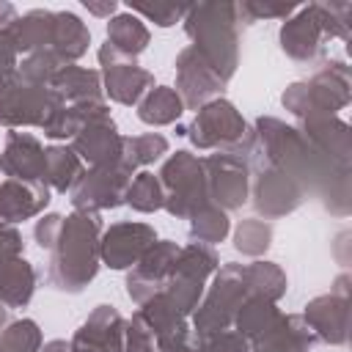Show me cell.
I'll return each mask as SVG.
<instances>
[{
  "label": "cell",
  "instance_id": "18",
  "mask_svg": "<svg viewBox=\"0 0 352 352\" xmlns=\"http://www.w3.org/2000/svg\"><path fill=\"white\" fill-rule=\"evenodd\" d=\"M121 143H124V138L118 135V129L107 113V116L91 118L72 138V151L80 160H85L91 168H96V165H107V162L121 160Z\"/></svg>",
  "mask_w": 352,
  "mask_h": 352
},
{
  "label": "cell",
  "instance_id": "1",
  "mask_svg": "<svg viewBox=\"0 0 352 352\" xmlns=\"http://www.w3.org/2000/svg\"><path fill=\"white\" fill-rule=\"evenodd\" d=\"M99 236L102 217L99 212L74 209L63 217L55 245L50 248V270L47 278L60 292H82L99 270Z\"/></svg>",
  "mask_w": 352,
  "mask_h": 352
},
{
  "label": "cell",
  "instance_id": "4",
  "mask_svg": "<svg viewBox=\"0 0 352 352\" xmlns=\"http://www.w3.org/2000/svg\"><path fill=\"white\" fill-rule=\"evenodd\" d=\"M280 102L300 121L316 116H336V110L349 104V69L341 60H330L311 80L292 82L283 91Z\"/></svg>",
  "mask_w": 352,
  "mask_h": 352
},
{
  "label": "cell",
  "instance_id": "15",
  "mask_svg": "<svg viewBox=\"0 0 352 352\" xmlns=\"http://www.w3.org/2000/svg\"><path fill=\"white\" fill-rule=\"evenodd\" d=\"M226 80L192 50H182L176 58V94L182 96L184 107L198 110L206 102H212L214 94H220Z\"/></svg>",
  "mask_w": 352,
  "mask_h": 352
},
{
  "label": "cell",
  "instance_id": "23",
  "mask_svg": "<svg viewBox=\"0 0 352 352\" xmlns=\"http://www.w3.org/2000/svg\"><path fill=\"white\" fill-rule=\"evenodd\" d=\"M60 102L80 104V102H99L102 99V77L94 69H80L66 63L55 72V77L47 85Z\"/></svg>",
  "mask_w": 352,
  "mask_h": 352
},
{
  "label": "cell",
  "instance_id": "14",
  "mask_svg": "<svg viewBox=\"0 0 352 352\" xmlns=\"http://www.w3.org/2000/svg\"><path fill=\"white\" fill-rule=\"evenodd\" d=\"M157 242V234L146 223H116L99 236V258L110 270L135 267L143 253Z\"/></svg>",
  "mask_w": 352,
  "mask_h": 352
},
{
  "label": "cell",
  "instance_id": "28",
  "mask_svg": "<svg viewBox=\"0 0 352 352\" xmlns=\"http://www.w3.org/2000/svg\"><path fill=\"white\" fill-rule=\"evenodd\" d=\"M82 176V160L66 146L44 148V184L55 192H69Z\"/></svg>",
  "mask_w": 352,
  "mask_h": 352
},
{
  "label": "cell",
  "instance_id": "16",
  "mask_svg": "<svg viewBox=\"0 0 352 352\" xmlns=\"http://www.w3.org/2000/svg\"><path fill=\"white\" fill-rule=\"evenodd\" d=\"M179 256V245L176 242H154L143 258L132 267V272L126 275V294L132 302H146L148 297H154L157 292H162L173 264Z\"/></svg>",
  "mask_w": 352,
  "mask_h": 352
},
{
  "label": "cell",
  "instance_id": "42",
  "mask_svg": "<svg viewBox=\"0 0 352 352\" xmlns=\"http://www.w3.org/2000/svg\"><path fill=\"white\" fill-rule=\"evenodd\" d=\"M16 47L8 33V28H0V74H14L16 72Z\"/></svg>",
  "mask_w": 352,
  "mask_h": 352
},
{
  "label": "cell",
  "instance_id": "44",
  "mask_svg": "<svg viewBox=\"0 0 352 352\" xmlns=\"http://www.w3.org/2000/svg\"><path fill=\"white\" fill-rule=\"evenodd\" d=\"M41 352H72V344L63 341V338H55V341L41 344Z\"/></svg>",
  "mask_w": 352,
  "mask_h": 352
},
{
  "label": "cell",
  "instance_id": "10",
  "mask_svg": "<svg viewBox=\"0 0 352 352\" xmlns=\"http://www.w3.org/2000/svg\"><path fill=\"white\" fill-rule=\"evenodd\" d=\"M60 99L47 85H33L19 74L0 91V126H44Z\"/></svg>",
  "mask_w": 352,
  "mask_h": 352
},
{
  "label": "cell",
  "instance_id": "32",
  "mask_svg": "<svg viewBox=\"0 0 352 352\" xmlns=\"http://www.w3.org/2000/svg\"><path fill=\"white\" fill-rule=\"evenodd\" d=\"M228 214L226 209L214 206V204H204L192 217H190V236L198 245H217L228 236Z\"/></svg>",
  "mask_w": 352,
  "mask_h": 352
},
{
  "label": "cell",
  "instance_id": "40",
  "mask_svg": "<svg viewBox=\"0 0 352 352\" xmlns=\"http://www.w3.org/2000/svg\"><path fill=\"white\" fill-rule=\"evenodd\" d=\"M60 223H63V214H44L41 220H36L33 236H36V242H38L44 250H50V248L55 245V236H58V231H60Z\"/></svg>",
  "mask_w": 352,
  "mask_h": 352
},
{
  "label": "cell",
  "instance_id": "20",
  "mask_svg": "<svg viewBox=\"0 0 352 352\" xmlns=\"http://www.w3.org/2000/svg\"><path fill=\"white\" fill-rule=\"evenodd\" d=\"M50 204V187L44 182L6 179L0 184V223L14 226L36 217Z\"/></svg>",
  "mask_w": 352,
  "mask_h": 352
},
{
  "label": "cell",
  "instance_id": "6",
  "mask_svg": "<svg viewBox=\"0 0 352 352\" xmlns=\"http://www.w3.org/2000/svg\"><path fill=\"white\" fill-rule=\"evenodd\" d=\"M214 270H217V256L209 245L192 242L187 248H179L176 264L162 286L165 300L182 316H190L198 308V300L204 297V283Z\"/></svg>",
  "mask_w": 352,
  "mask_h": 352
},
{
  "label": "cell",
  "instance_id": "8",
  "mask_svg": "<svg viewBox=\"0 0 352 352\" xmlns=\"http://www.w3.org/2000/svg\"><path fill=\"white\" fill-rule=\"evenodd\" d=\"M132 176H135V168H129L124 160L82 170L77 184L69 190L74 209L99 212V209H116L126 204V190L132 184Z\"/></svg>",
  "mask_w": 352,
  "mask_h": 352
},
{
  "label": "cell",
  "instance_id": "24",
  "mask_svg": "<svg viewBox=\"0 0 352 352\" xmlns=\"http://www.w3.org/2000/svg\"><path fill=\"white\" fill-rule=\"evenodd\" d=\"M52 19H55V11H44V8H36V11H28L25 16H16L8 25V33L14 38L16 52L30 55V52H38V50H50Z\"/></svg>",
  "mask_w": 352,
  "mask_h": 352
},
{
  "label": "cell",
  "instance_id": "34",
  "mask_svg": "<svg viewBox=\"0 0 352 352\" xmlns=\"http://www.w3.org/2000/svg\"><path fill=\"white\" fill-rule=\"evenodd\" d=\"M126 204L135 209V212H157L162 209L165 204V195H162V184L160 179L151 173V170H140L132 176V184L126 190Z\"/></svg>",
  "mask_w": 352,
  "mask_h": 352
},
{
  "label": "cell",
  "instance_id": "3",
  "mask_svg": "<svg viewBox=\"0 0 352 352\" xmlns=\"http://www.w3.org/2000/svg\"><path fill=\"white\" fill-rule=\"evenodd\" d=\"M349 3H311L300 6L280 28V47L289 58L300 63H314L322 55L324 38L349 41Z\"/></svg>",
  "mask_w": 352,
  "mask_h": 352
},
{
  "label": "cell",
  "instance_id": "38",
  "mask_svg": "<svg viewBox=\"0 0 352 352\" xmlns=\"http://www.w3.org/2000/svg\"><path fill=\"white\" fill-rule=\"evenodd\" d=\"M187 8H190V6H179V3H154V6L135 3V6H132L135 14H143V16L154 19V25H160V28H170V25H176V22L187 14Z\"/></svg>",
  "mask_w": 352,
  "mask_h": 352
},
{
  "label": "cell",
  "instance_id": "43",
  "mask_svg": "<svg viewBox=\"0 0 352 352\" xmlns=\"http://www.w3.org/2000/svg\"><path fill=\"white\" fill-rule=\"evenodd\" d=\"M85 8H88L91 14H96V16H110V14L118 8V3H113V0H110V3L99 6V3H88V0H85Z\"/></svg>",
  "mask_w": 352,
  "mask_h": 352
},
{
  "label": "cell",
  "instance_id": "22",
  "mask_svg": "<svg viewBox=\"0 0 352 352\" xmlns=\"http://www.w3.org/2000/svg\"><path fill=\"white\" fill-rule=\"evenodd\" d=\"M316 344V336L302 316L280 314L275 324L250 341V352H308Z\"/></svg>",
  "mask_w": 352,
  "mask_h": 352
},
{
  "label": "cell",
  "instance_id": "7",
  "mask_svg": "<svg viewBox=\"0 0 352 352\" xmlns=\"http://www.w3.org/2000/svg\"><path fill=\"white\" fill-rule=\"evenodd\" d=\"M248 283H245V264H223L220 272H214V280L204 297V302L195 308L192 324L198 336L228 330L234 324V316L239 305L248 300Z\"/></svg>",
  "mask_w": 352,
  "mask_h": 352
},
{
  "label": "cell",
  "instance_id": "41",
  "mask_svg": "<svg viewBox=\"0 0 352 352\" xmlns=\"http://www.w3.org/2000/svg\"><path fill=\"white\" fill-rule=\"evenodd\" d=\"M19 253H22V236H19V231L0 223V270H3L11 258H16Z\"/></svg>",
  "mask_w": 352,
  "mask_h": 352
},
{
  "label": "cell",
  "instance_id": "36",
  "mask_svg": "<svg viewBox=\"0 0 352 352\" xmlns=\"http://www.w3.org/2000/svg\"><path fill=\"white\" fill-rule=\"evenodd\" d=\"M272 242V226L264 220H242L234 231V248L245 256H261Z\"/></svg>",
  "mask_w": 352,
  "mask_h": 352
},
{
  "label": "cell",
  "instance_id": "13",
  "mask_svg": "<svg viewBox=\"0 0 352 352\" xmlns=\"http://www.w3.org/2000/svg\"><path fill=\"white\" fill-rule=\"evenodd\" d=\"M99 63H102V74H104V91L118 104H126V107L138 104L154 88L151 72L140 69L135 60L116 55L107 44H102V50H99Z\"/></svg>",
  "mask_w": 352,
  "mask_h": 352
},
{
  "label": "cell",
  "instance_id": "39",
  "mask_svg": "<svg viewBox=\"0 0 352 352\" xmlns=\"http://www.w3.org/2000/svg\"><path fill=\"white\" fill-rule=\"evenodd\" d=\"M121 352H157L154 336L146 330V324L138 316H132L126 322V327H124V346H121Z\"/></svg>",
  "mask_w": 352,
  "mask_h": 352
},
{
  "label": "cell",
  "instance_id": "26",
  "mask_svg": "<svg viewBox=\"0 0 352 352\" xmlns=\"http://www.w3.org/2000/svg\"><path fill=\"white\" fill-rule=\"evenodd\" d=\"M116 55L135 60L146 47H148V28L135 16V14H118L107 25V41H104Z\"/></svg>",
  "mask_w": 352,
  "mask_h": 352
},
{
  "label": "cell",
  "instance_id": "17",
  "mask_svg": "<svg viewBox=\"0 0 352 352\" xmlns=\"http://www.w3.org/2000/svg\"><path fill=\"white\" fill-rule=\"evenodd\" d=\"M305 143L330 165L349 170V126L338 116H316L300 124Z\"/></svg>",
  "mask_w": 352,
  "mask_h": 352
},
{
  "label": "cell",
  "instance_id": "12",
  "mask_svg": "<svg viewBox=\"0 0 352 352\" xmlns=\"http://www.w3.org/2000/svg\"><path fill=\"white\" fill-rule=\"evenodd\" d=\"M305 324L322 344H344L349 330V289L346 275L336 280V289L330 294H322L305 305L302 314Z\"/></svg>",
  "mask_w": 352,
  "mask_h": 352
},
{
  "label": "cell",
  "instance_id": "30",
  "mask_svg": "<svg viewBox=\"0 0 352 352\" xmlns=\"http://www.w3.org/2000/svg\"><path fill=\"white\" fill-rule=\"evenodd\" d=\"M278 316H280V311L275 308V302L250 294V297L239 305V311H236V316H234V327H236V333H239L242 338H248V344H250L253 338H258L261 333H267V330L275 324Z\"/></svg>",
  "mask_w": 352,
  "mask_h": 352
},
{
  "label": "cell",
  "instance_id": "37",
  "mask_svg": "<svg viewBox=\"0 0 352 352\" xmlns=\"http://www.w3.org/2000/svg\"><path fill=\"white\" fill-rule=\"evenodd\" d=\"M192 352H250V344L236 330H217L198 336L192 341Z\"/></svg>",
  "mask_w": 352,
  "mask_h": 352
},
{
  "label": "cell",
  "instance_id": "9",
  "mask_svg": "<svg viewBox=\"0 0 352 352\" xmlns=\"http://www.w3.org/2000/svg\"><path fill=\"white\" fill-rule=\"evenodd\" d=\"M184 135L192 140L195 148L226 151L248 135V124L228 99H212L204 107H198V113L190 121V126L184 129Z\"/></svg>",
  "mask_w": 352,
  "mask_h": 352
},
{
  "label": "cell",
  "instance_id": "2",
  "mask_svg": "<svg viewBox=\"0 0 352 352\" xmlns=\"http://www.w3.org/2000/svg\"><path fill=\"white\" fill-rule=\"evenodd\" d=\"M239 8L234 3H198L184 14L192 50L228 82L239 60Z\"/></svg>",
  "mask_w": 352,
  "mask_h": 352
},
{
  "label": "cell",
  "instance_id": "5",
  "mask_svg": "<svg viewBox=\"0 0 352 352\" xmlns=\"http://www.w3.org/2000/svg\"><path fill=\"white\" fill-rule=\"evenodd\" d=\"M157 179H160L162 195H165L162 209H168V214H173V217H192L204 204H209L204 165L190 151L170 154L162 162Z\"/></svg>",
  "mask_w": 352,
  "mask_h": 352
},
{
  "label": "cell",
  "instance_id": "27",
  "mask_svg": "<svg viewBox=\"0 0 352 352\" xmlns=\"http://www.w3.org/2000/svg\"><path fill=\"white\" fill-rule=\"evenodd\" d=\"M36 289V270L22 256L11 258L0 270V302L6 308H22L30 302Z\"/></svg>",
  "mask_w": 352,
  "mask_h": 352
},
{
  "label": "cell",
  "instance_id": "19",
  "mask_svg": "<svg viewBox=\"0 0 352 352\" xmlns=\"http://www.w3.org/2000/svg\"><path fill=\"white\" fill-rule=\"evenodd\" d=\"M0 170L19 182H44V148L30 132L11 129L0 154Z\"/></svg>",
  "mask_w": 352,
  "mask_h": 352
},
{
  "label": "cell",
  "instance_id": "35",
  "mask_svg": "<svg viewBox=\"0 0 352 352\" xmlns=\"http://www.w3.org/2000/svg\"><path fill=\"white\" fill-rule=\"evenodd\" d=\"M0 352H41V330L33 319L11 322L0 333Z\"/></svg>",
  "mask_w": 352,
  "mask_h": 352
},
{
  "label": "cell",
  "instance_id": "21",
  "mask_svg": "<svg viewBox=\"0 0 352 352\" xmlns=\"http://www.w3.org/2000/svg\"><path fill=\"white\" fill-rule=\"evenodd\" d=\"M124 327H126V319L113 305H99L85 319V324L74 333L72 344L94 349V352H121V346H124Z\"/></svg>",
  "mask_w": 352,
  "mask_h": 352
},
{
  "label": "cell",
  "instance_id": "11",
  "mask_svg": "<svg viewBox=\"0 0 352 352\" xmlns=\"http://www.w3.org/2000/svg\"><path fill=\"white\" fill-rule=\"evenodd\" d=\"M204 176H206V192L209 204L220 209H239L248 201L250 187V168L248 162L234 151H217L201 160Z\"/></svg>",
  "mask_w": 352,
  "mask_h": 352
},
{
  "label": "cell",
  "instance_id": "45",
  "mask_svg": "<svg viewBox=\"0 0 352 352\" xmlns=\"http://www.w3.org/2000/svg\"><path fill=\"white\" fill-rule=\"evenodd\" d=\"M3 324H6V305L0 302V330H3Z\"/></svg>",
  "mask_w": 352,
  "mask_h": 352
},
{
  "label": "cell",
  "instance_id": "25",
  "mask_svg": "<svg viewBox=\"0 0 352 352\" xmlns=\"http://www.w3.org/2000/svg\"><path fill=\"white\" fill-rule=\"evenodd\" d=\"M88 41H91V33L80 16H74L69 11H55L50 52H55L63 63H69V60H77L88 50Z\"/></svg>",
  "mask_w": 352,
  "mask_h": 352
},
{
  "label": "cell",
  "instance_id": "29",
  "mask_svg": "<svg viewBox=\"0 0 352 352\" xmlns=\"http://www.w3.org/2000/svg\"><path fill=\"white\" fill-rule=\"evenodd\" d=\"M184 113V102L176 94V88L168 85H154L140 102H138V118L148 126H165L179 121V116Z\"/></svg>",
  "mask_w": 352,
  "mask_h": 352
},
{
  "label": "cell",
  "instance_id": "31",
  "mask_svg": "<svg viewBox=\"0 0 352 352\" xmlns=\"http://www.w3.org/2000/svg\"><path fill=\"white\" fill-rule=\"evenodd\" d=\"M245 283H248V294L264 297L270 302H275L286 294V272L272 261L245 264Z\"/></svg>",
  "mask_w": 352,
  "mask_h": 352
},
{
  "label": "cell",
  "instance_id": "33",
  "mask_svg": "<svg viewBox=\"0 0 352 352\" xmlns=\"http://www.w3.org/2000/svg\"><path fill=\"white\" fill-rule=\"evenodd\" d=\"M165 151H168V140H165L162 135H157V132L124 138V143H121V160H124L129 168L151 165V162H157Z\"/></svg>",
  "mask_w": 352,
  "mask_h": 352
}]
</instances>
